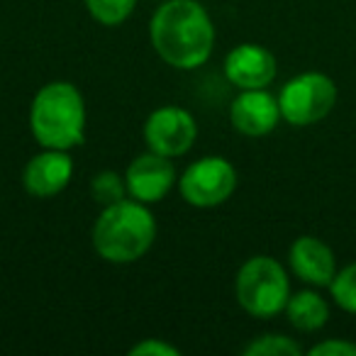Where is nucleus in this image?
<instances>
[{"mask_svg":"<svg viewBox=\"0 0 356 356\" xmlns=\"http://www.w3.org/2000/svg\"><path fill=\"white\" fill-rule=\"evenodd\" d=\"M247 356H300L302 349L298 341L283 334H264L244 346Z\"/></svg>","mask_w":356,"mask_h":356,"instance_id":"nucleus-16","label":"nucleus"},{"mask_svg":"<svg viewBox=\"0 0 356 356\" xmlns=\"http://www.w3.org/2000/svg\"><path fill=\"white\" fill-rule=\"evenodd\" d=\"M286 315L296 330L300 332H315L327 325L330 317V307H327L325 298H320L312 291H300L296 296L288 298L286 302Z\"/></svg>","mask_w":356,"mask_h":356,"instance_id":"nucleus-13","label":"nucleus"},{"mask_svg":"<svg viewBox=\"0 0 356 356\" xmlns=\"http://www.w3.org/2000/svg\"><path fill=\"white\" fill-rule=\"evenodd\" d=\"M149 37L156 54L173 69H198L213 54L215 27L195 0H166L154 13Z\"/></svg>","mask_w":356,"mask_h":356,"instance_id":"nucleus-1","label":"nucleus"},{"mask_svg":"<svg viewBox=\"0 0 356 356\" xmlns=\"http://www.w3.org/2000/svg\"><path fill=\"white\" fill-rule=\"evenodd\" d=\"M337 103V86L330 76L307 71L296 79H291L281 88L278 105H281V118L296 127H307L332 113Z\"/></svg>","mask_w":356,"mask_h":356,"instance_id":"nucleus-5","label":"nucleus"},{"mask_svg":"<svg viewBox=\"0 0 356 356\" xmlns=\"http://www.w3.org/2000/svg\"><path fill=\"white\" fill-rule=\"evenodd\" d=\"M195 137H198V124L193 115L176 105L156 108L144 122V142L149 152H156L168 159L188 152Z\"/></svg>","mask_w":356,"mask_h":356,"instance_id":"nucleus-7","label":"nucleus"},{"mask_svg":"<svg viewBox=\"0 0 356 356\" xmlns=\"http://www.w3.org/2000/svg\"><path fill=\"white\" fill-rule=\"evenodd\" d=\"M310 356H356V344L344 339H327L312 346Z\"/></svg>","mask_w":356,"mask_h":356,"instance_id":"nucleus-19","label":"nucleus"},{"mask_svg":"<svg viewBox=\"0 0 356 356\" xmlns=\"http://www.w3.org/2000/svg\"><path fill=\"white\" fill-rule=\"evenodd\" d=\"M178 188L193 208H215L234 193L237 171L225 156H203L186 168Z\"/></svg>","mask_w":356,"mask_h":356,"instance_id":"nucleus-6","label":"nucleus"},{"mask_svg":"<svg viewBox=\"0 0 356 356\" xmlns=\"http://www.w3.org/2000/svg\"><path fill=\"white\" fill-rule=\"evenodd\" d=\"M225 76L242 90L266 88L276 79V59L259 44H239L225 59Z\"/></svg>","mask_w":356,"mask_h":356,"instance_id":"nucleus-11","label":"nucleus"},{"mask_svg":"<svg viewBox=\"0 0 356 356\" xmlns=\"http://www.w3.org/2000/svg\"><path fill=\"white\" fill-rule=\"evenodd\" d=\"M30 129L44 149H69L83 144L86 103L69 81H51L37 90L30 108Z\"/></svg>","mask_w":356,"mask_h":356,"instance_id":"nucleus-2","label":"nucleus"},{"mask_svg":"<svg viewBox=\"0 0 356 356\" xmlns=\"http://www.w3.org/2000/svg\"><path fill=\"white\" fill-rule=\"evenodd\" d=\"M237 300L244 312L252 317H273L286 310L291 298V283H288L286 268L271 257H252L242 264L237 273Z\"/></svg>","mask_w":356,"mask_h":356,"instance_id":"nucleus-4","label":"nucleus"},{"mask_svg":"<svg viewBox=\"0 0 356 356\" xmlns=\"http://www.w3.org/2000/svg\"><path fill=\"white\" fill-rule=\"evenodd\" d=\"M71 176H74V161L69 154L61 149H44L27 161L22 184L35 198H51L69 186Z\"/></svg>","mask_w":356,"mask_h":356,"instance_id":"nucleus-10","label":"nucleus"},{"mask_svg":"<svg viewBox=\"0 0 356 356\" xmlns=\"http://www.w3.org/2000/svg\"><path fill=\"white\" fill-rule=\"evenodd\" d=\"M90 193H93V200L100 203L103 208L108 205H115L120 200H124L127 195V184H124V178L115 171H100L98 176H93L90 181Z\"/></svg>","mask_w":356,"mask_h":356,"instance_id":"nucleus-14","label":"nucleus"},{"mask_svg":"<svg viewBox=\"0 0 356 356\" xmlns=\"http://www.w3.org/2000/svg\"><path fill=\"white\" fill-rule=\"evenodd\" d=\"M176 181V168L171 159L161 156L156 152H147L137 156L127 166L124 184H127V195L139 203H159L168 195Z\"/></svg>","mask_w":356,"mask_h":356,"instance_id":"nucleus-8","label":"nucleus"},{"mask_svg":"<svg viewBox=\"0 0 356 356\" xmlns=\"http://www.w3.org/2000/svg\"><path fill=\"white\" fill-rule=\"evenodd\" d=\"M232 124L247 137H264L273 132L281 120V105L266 88L242 90L229 108Z\"/></svg>","mask_w":356,"mask_h":356,"instance_id":"nucleus-9","label":"nucleus"},{"mask_svg":"<svg viewBox=\"0 0 356 356\" xmlns=\"http://www.w3.org/2000/svg\"><path fill=\"white\" fill-rule=\"evenodd\" d=\"M288 259H291L293 273L310 286H330L332 278L337 276L334 254L317 237H298Z\"/></svg>","mask_w":356,"mask_h":356,"instance_id":"nucleus-12","label":"nucleus"},{"mask_svg":"<svg viewBox=\"0 0 356 356\" xmlns=\"http://www.w3.org/2000/svg\"><path fill=\"white\" fill-rule=\"evenodd\" d=\"M330 291L334 302L346 312L356 315V264H349L346 268H341L330 283Z\"/></svg>","mask_w":356,"mask_h":356,"instance_id":"nucleus-17","label":"nucleus"},{"mask_svg":"<svg viewBox=\"0 0 356 356\" xmlns=\"http://www.w3.org/2000/svg\"><path fill=\"white\" fill-rule=\"evenodd\" d=\"M137 0H86L88 13L105 27L122 25L132 15Z\"/></svg>","mask_w":356,"mask_h":356,"instance_id":"nucleus-15","label":"nucleus"},{"mask_svg":"<svg viewBox=\"0 0 356 356\" xmlns=\"http://www.w3.org/2000/svg\"><path fill=\"white\" fill-rule=\"evenodd\" d=\"M156 222L147 203L120 200L103 208L93 227V247L110 264H132L152 249Z\"/></svg>","mask_w":356,"mask_h":356,"instance_id":"nucleus-3","label":"nucleus"},{"mask_svg":"<svg viewBox=\"0 0 356 356\" xmlns=\"http://www.w3.org/2000/svg\"><path fill=\"white\" fill-rule=\"evenodd\" d=\"M129 354L132 356H178L181 351L173 344H168V341L144 339V341H139V344H134L132 349H129Z\"/></svg>","mask_w":356,"mask_h":356,"instance_id":"nucleus-18","label":"nucleus"}]
</instances>
